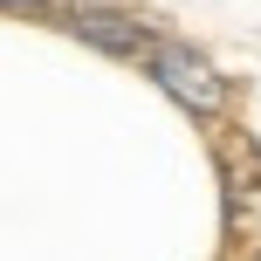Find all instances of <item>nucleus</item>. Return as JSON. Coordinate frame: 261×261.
<instances>
[{
  "mask_svg": "<svg viewBox=\"0 0 261 261\" xmlns=\"http://www.w3.org/2000/svg\"><path fill=\"white\" fill-rule=\"evenodd\" d=\"M220 179H227V241L261 234V151L227 138L220 144Z\"/></svg>",
  "mask_w": 261,
  "mask_h": 261,
  "instance_id": "obj_2",
  "label": "nucleus"
},
{
  "mask_svg": "<svg viewBox=\"0 0 261 261\" xmlns=\"http://www.w3.org/2000/svg\"><path fill=\"white\" fill-rule=\"evenodd\" d=\"M69 35L76 41H90V48H103V55H124V62H138V55H151V21L144 14H124V7H90V14H69Z\"/></svg>",
  "mask_w": 261,
  "mask_h": 261,
  "instance_id": "obj_3",
  "label": "nucleus"
},
{
  "mask_svg": "<svg viewBox=\"0 0 261 261\" xmlns=\"http://www.w3.org/2000/svg\"><path fill=\"white\" fill-rule=\"evenodd\" d=\"M144 76H151L158 90H165L172 103L186 110V117H220V110H227V76L193 48V41L158 35V41H151V55H144Z\"/></svg>",
  "mask_w": 261,
  "mask_h": 261,
  "instance_id": "obj_1",
  "label": "nucleus"
},
{
  "mask_svg": "<svg viewBox=\"0 0 261 261\" xmlns=\"http://www.w3.org/2000/svg\"><path fill=\"white\" fill-rule=\"evenodd\" d=\"M7 14H35V7H48V0H0Z\"/></svg>",
  "mask_w": 261,
  "mask_h": 261,
  "instance_id": "obj_4",
  "label": "nucleus"
}]
</instances>
